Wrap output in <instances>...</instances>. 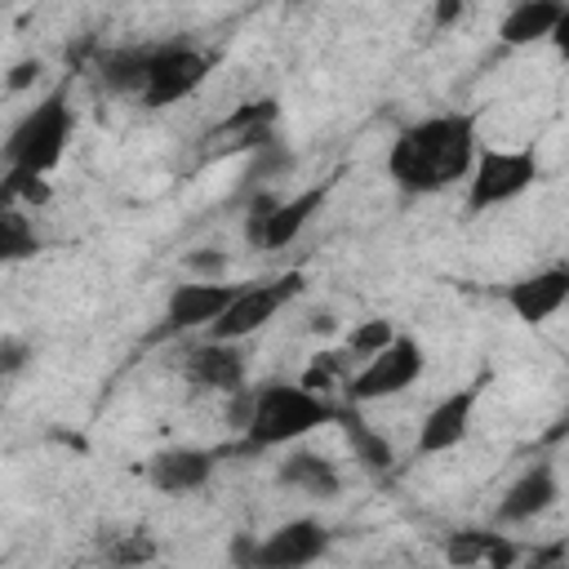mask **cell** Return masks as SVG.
Segmentation results:
<instances>
[{
	"label": "cell",
	"mask_w": 569,
	"mask_h": 569,
	"mask_svg": "<svg viewBox=\"0 0 569 569\" xmlns=\"http://www.w3.org/2000/svg\"><path fill=\"white\" fill-rule=\"evenodd\" d=\"M480 129L471 111H431L409 120L387 147V178L400 196H440L471 178Z\"/></svg>",
	"instance_id": "cell-1"
},
{
	"label": "cell",
	"mask_w": 569,
	"mask_h": 569,
	"mask_svg": "<svg viewBox=\"0 0 569 569\" xmlns=\"http://www.w3.org/2000/svg\"><path fill=\"white\" fill-rule=\"evenodd\" d=\"M338 409L342 400L316 396L302 382H262L253 387V413H249V427L240 431V449L244 453L289 449L311 431L338 422Z\"/></svg>",
	"instance_id": "cell-2"
},
{
	"label": "cell",
	"mask_w": 569,
	"mask_h": 569,
	"mask_svg": "<svg viewBox=\"0 0 569 569\" xmlns=\"http://www.w3.org/2000/svg\"><path fill=\"white\" fill-rule=\"evenodd\" d=\"M71 133H76V116H71V102H67V89H53L31 111H22V120L9 129V138H4V169L49 178L62 164Z\"/></svg>",
	"instance_id": "cell-3"
},
{
	"label": "cell",
	"mask_w": 569,
	"mask_h": 569,
	"mask_svg": "<svg viewBox=\"0 0 569 569\" xmlns=\"http://www.w3.org/2000/svg\"><path fill=\"white\" fill-rule=\"evenodd\" d=\"M333 547V529L316 516H293L284 525H276L271 533H231L227 542V560L231 569H311L316 560H325Z\"/></svg>",
	"instance_id": "cell-4"
},
{
	"label": "cell",
	"mask_w": 569,
	"mask_h": 569,
	"mask_svg": "<svg viewBox=\"0 0 569 569\" xmlns=\"http://www.w3.org/2000/svg\"><path fill=\"white\" fill-rule=\"evenodd\" d=\"M538 178H542V160L533 147H480L476 169L467 178V213L502 209L525 191H533Z\"/></svg>",
	"instance_id": "cell-5"
},
{
	"label": "cell",
	"mask_w": 569,
	"mask_h": 569,
	"mask_svg": "<svg viewBox=\"0 0 569 569\" xmlns=\"http://www.w3.org/2000/svg\"><path fill=\"white\" fill-rule=\"evenodd\" d=\"M427 373V351L413 333H396V342L387 351H378L373 360H365L347 387H342V405H378V400H391V396H405L418 378Z\"/></svg>",
	"instance_id": "cell-6"
},
{
	"label": "cell",
	"mask_w": 569,
	"mask_h": 569,
	"mask_svg": "<svg viewBox=\"0 0 569 569\" xmlns=\"http://www.w3.org/2000/svg\"><path fill=\"white\" fill-rule=\"evenodd\" d=\"M302 289H307V276H302V271H284V276H271V280L240 284L236 302L222 311L218 325L204 329V338H218V342H249V338L262 333Z\"/></svg>",
	"instance_id": "cell-7"
},
{
	"label": "cell",
	"mask_w": 569,
	"mask_h": 569,
	"mask_svg": "<svg viewBox=\"0 0 569 569\" xmlns=\"http://www.w3.org/2000/svg\"><path fill=\"white\" fill-rule=\"evenodd\" d=\"M213 71V53H204L191 40H156L151 53V71H147V89H142V107L147 111H164L187 102L191 93H200V84Z\"/></svg>",
	"instance_id": "cell-8"
},
{
	"label": "cell",
	"mask_w": 569,
	"mask_h": 569,
	"mask_svg": "<svg viewBox=\"0 0 569 569\" xmlns=\"http://www.w3.org/2000/svg\"><path fill=\"white\" fill-rule=\"evenodd\" d=\"M236 293H240V284H231V280H187V284H173L169 298H164V316H160L156 338L218 325L222 311L236 302Z\"/></svg>",
	"instance_id": "cell-9"
},
{
	"label": "cell",
	"mask_w": 569,
	"mask_h": 569,
	"mask_svg": "<svg viewBox=\"0 0 569 569\" xmlns=\"http://www.w3.org/2000/svg\"><path fill=\"white\" fill-rule=\"evenodd\" d=\"M476 405H480V382L453 387V391H445L436 405H427V413H422V422H418L413 453H418V458H436V453L458 449V445L471 436Z\"/></svg>",
	"instance_id": "cell-10"
},
{
	"label": "cell",
	"mask_w": 569,
	"mask_h": 569,
	"mask_svg": "<svg viewBox=\"0 0 569 569\" xmlns=\"http://www.w3.org/2000/svg\"><path fill=\"white\" fill-rule=\"evenodd\" d=\"M213 467H218V449H200V445H169V449L151 453L138 471H142V480H147L156 493L187 498V493H200V489L213 480Z\"/></svg>",
	"instance_id": "cell-11"
},
{
	"label": "cell",
	"mask_w": 569,
	"mask_h": 569,
	"mask_svg": "<svg viewBox=\"0 0 569 569\" xmlns=\"http://www.w3.org/2000/svg\"><path fill=\"white\" fill-rule=\"evenodd\" d=\"M182 378L200 391H218V396H236L244 391L249 378V356L244 342H218V338H200L196 347H187L182 356Z\"/></svg>",
	"instance_id": "cell-12"
},
{
	"label": "cell",
	"mask_w": 569,
	"mask_h": 569,
	"mask_svg": "<svg viewBox=\"0 0 569 569\" xmlns=\"http://www.w3.org/2000/svg\"><path fill=\"white\" fill-rule=\"evenodd\" d=\"M502 302L520 325H529V329L547 325L551 316H560L569 307V262H556V267H542V271L511 280L502 289Z\"/></svg>",
	"instance_id": "cell-13"
},
{
	"label": "cell",
	"mask_w": 569,
	"mask_h": 569,
	"mask_svg": "<svg viewBox=\"0 0 569 569\" xmlns=\"http://www.w3.org/2000/svg\"><path fill=\"white\" fill-rule=\"evenodd\" d=\"M560 502V471L551 462H529L498 498L493 507V525L511 529V525H533L538 516H547Z\"/></svg>",
	"instance_id": "cell-14"
},
{
	"label": "cell",
	"mask_w": 569,
	"mask_h": 569,
	"mask_svg": "<svg viewBox=\"0 0 569 569\" xmlns=\"http://www.w3.org/2000/svg\"><path fill=\"white\" fill-rule=\"evenodd\" d=\"M276 485L289 489V493H302V498H316V502H333L342 493V471L333 458H325L320 449H289L284 462L276 467Z\"/></svg>",
	"instance_id": "cell-15"
},
{
	"label": "cell",
	"mask_w": 569,
	"mask_h": 569,
	"mask_svg": "<svg viewBox=\"0 0 569 569\" xmlns=\"http://www.w3.org/2000/svg\"><path fill=\"white\" fill-rule=\"evenodd\" d=\"M440 551H445L449 569H507L520 556L516 542L507 533H498V525L493 529H453Z\"/></svg>",
	"instance_id": "cell-16"
},
{
	"label": "cell",
	"mask_w": 569,
	"mask_h": 569,
	"mask_svg": "<svg viewBox=\"0 0 569 569\" xmlns=\"http://www.w3.org/2000/svg\"><path fill=\"white\" fill-rule=\"evenodd\" d=\"M329 191H333V182H320V187H302L298 196L276 200V209L267 213V227H262V244L258 249H289L311 227V218L325 209Z\"/></svg>",
	"instance_id": "cell-17"
},
{
	"label": "cell",
	"mask_w": 569,
	"mask_h": 569,
	"mask_svg": "<svg viewBox=\"0 0 569 569\" xmlns=\"http://www.w3.org/2000/svg\"><path fill=\"white\" fill-rule=\"evenodd\" d=\"M565 13V0H516L502 22H498V40L507 49H529V44H547L556 22Z\"/></svg>",
	"instance_id": "cell-18"
},
{
	"label": "cell",
	"mask_w": 569,
	"mask_h": 569,
	"mask_svg": "<svg viewBox=\"0 0 569 569\" xmlns=\"http://www.w3.org/2000/svg\"><path fill=\"white\" fill-rule=\"evenodd\" d=\"M151 53L156 44H116L98 58V80L107 93L120 98H142L147 89V71H151Z\"/></svg>",
	"instance_id": "cell-19"
},
{
	"label": "cell",
	"mask_w": 569,
	"mask_h": 569,
	"mask_svg": "<svg viewBox=\"0 0 569 569\" xmlns=\"http://www.w3.org/2000/svg\"><path fill=\"white\" fill-rule=\"evenodd\" d=\"M276 120H280V102H276V98H249V102H240V107L218 124V133L236 138V147L262 151L267 142H276Z\"/></svg>",
	"instance_id": "cell-20"
},
{
	"label": "cell",
	"mask_w": 569,
	"mask_h": 569,
	"mask_svg": "<svg viewBox=\"0 0 569 569\" xmlns=\"http://www.w3.org/2000/svg\"><path fill=\"white\" fill-rule=\"evenodd\" d=\"M338 427H342V436H347V445H351V453H356V462H360L365 471H373V476L391 471V462H396L391 440H387L382 431H373L356 405H342V409H338Z\"/></svg>",
	"instance_id": "cell-21"
},
{
	"label": "cell",
	"mask_w": 569,
	"mask_h": 569,
	"mask_svg": "<svg viewBox=\"0 0 569 569\" xmlns=\"http://www.w3.org/2000/svg\"><path fill=\"white\" fill-rule=\"evenodd\" d=\"M156 533L151 529H107L102 533V560L111 569H142L156 560Z\"/></svg>",
	"instance_id": "cell-22"
},
{
	"label": "cell",
	"mask_w": 569,
	"mask_h": 569,
	"mask_svg": "<svg viewBox=\"0 0 569 569\" xmlns=\"http://www.w3.org/2000/svg\"><path fill=\"white\" fill-rule=\"evenodd\" d=\"M36 253H40V231H36L31 213L13 209V204H0V258L22 262V258H36Z\"/></svg>",
	"instance_id": "cell-23"
},
{
	"label": "cell",
	"mask_w": 569,
	"mask_h": 569,
	"mask_svg": "<svg viewBox=\"0 0 569 569\" xmlns=\"http://www.w3.org/2000/svg\"><path fill=\"white\" fill-rule=\"evenodd\" d=\"M396 325L391 320H382V316H369V320H356V329H347V338H342V351L356 360V365H365V360H373L378 351H387L391 342H396Z\"/></svg>",
	"instance_id": "cell-24"
},
{
	"label": "cell",
	"mask_w": 569,
	"mask_h": 569,
	"mask_svg": "<svg viewBox=\"0 0 569 569\" xmlns=\"http://www.w3.org/2000/svg\"><path fill=\"white\" fill-rule=\"evenodd\" d=\"M49 178H36V173H13L4 169V187H0V204H13V209H40L49 204Z\"/></svg>",
	"instance_id": "cell-25"
},
{
	"label": "cell",
	"mask_w": 569,
	"mask_h": 569,
	"mask_svg": "<svg viewBox=\"0 0 569 569\" xmlns=\"http://www.w3.org/2000/svg\"><path fill=\"white\" fill-rule=\"evenodd\" d=\"M227 253L222 249H196V253H187L182 258V267L196 276V280H227Z\"/></svg>",
	"instance_id": "cell-26"
},
{
	"label": "cell",
	"mask_w": 569,
	"mask_h": 569,
	"mask_svg": "<svg viewBox=\"0 0 569 569\" xmlns=\"http://www.w3.org/2000/svg\"><path fill=\"white\" fill-rule=\"evenodd\" d=\"M27 360H31V347H27L18 333H4V338H0V373H4V378H18Z\"/></svg>",
	"instance_id": "cell-27"
},
{
	"label": "cell",
	"mask_w": 569,
	"mask_h": 569,
	"mask_svg": "<svg viewBox=\"0 0 569 569\" xmlns=\"http://www.w3.org/2000/svg\"><path fill=\"white\" fill-rule=\"evenodd\" d=\"M276 200H280V196H271V191H262V196H258V200L249 204V218H244V240H249L253 249L262 244V227H267V213L276 209Z\"/></svg>",
	"instance_id": "cell-28"
},
{
	"label": "cell",
	"mask_w": 569,
	"mask_h": 569,
	"mask_svg": "<svg viewBox=\"0 0 569 569\" xmlns=\"http://www.w3.org/2000/svg\"><path fill=\"white\" fill-rule=\"evenodd\" d=\"M551 49H556V58L560 62H569V4H565V13H560V22H556V31H551V40H547Z\"/></svg>",
	"instance_id": "cell-29"
},
{
	"label": "cell",
	"mask_w": 569,
	"mask_h": 569,
	"mask_svg": "<svg viewBox=\"0 0 569 569\" xmlns=\"http://www.w3.org/2000/svg\"><path fill=\"white\" fill-rule=\"evenodd\" d=\"M36 76H40V62H36V58H27V62H18V67H13V76H9V93H18L22 84H31Z\"/></svg>",
	"instance_id": "cell-30"
},
{
	"label": "cell",
	"mask_w": 569,
	"mask_h": 569,
	"mask_svg": "<svg viewBox=\"0 0 569 569\" xmlns=\"http://www.w3.org/2000/svg\"><path fill=\"white\" fill-rule=\"evenodd\" d=\"M436 27H449V22H458L462 18V0H445V4H436Z\"/></svg>",
	"instance_id": "cell-31"
},
{
	"label": "cell",
	"mask_w": 569,
	"mask_h": 569,
	"mask_svg": "<svg viewBox=\"0 0 569 569\" xmlns=\"http://www.w3.org/2000/svg\"><path fill=\"white\" fill-rule=\"evenodd\" d=\"M565 373H569V365H565ZM542 440H547V445H556V440H569V409H565V413L556 418V427H551V431H547Z\"/></svg>",
	"instance_id": "cell-32"
},
{
	"label": "cell",
	"mask_w": 569,
	"mask_h": 569,
	"mask_svg": "<svg viewBox=\"0 0 569 569\" xmlns=\"http://www.w3.org/2000/svg\"><path fill=\"white\" fill-rule=\"evenodd\" d=\"M329 329H333V316L329 311H316L311 316V333H329Z\"/></svg>",
	"instance_id": "cell-33"
},
{
	"label": "cell",
	"mask_w": 569,
	"mask_h": 569,
	"mask_svg": "<svg viewBox=\"0 0 569 569\" xmlns=\"http://www.w3.org/2000/svg\"><path fill=\"white\" fill-rule=\"evenodd\" d=\"M547 569H569V565H547Z\"/></svg>",
	"instance_id": "cell-34"
},
{
	"label": "cell",
	"mask_w": 569,
	"mask_h": 569,
	"mask_svg": "<svg viewBox=\"0 0 569 569\" xmlns=\"http://www.w3.org/2000/svg\"><path fill=\"white\" fill-rule=\"evenodd\" d=\"M507 569H516V565H507Z\"/></svg>",
	"instance_id": "cell-35"
}]
</instances>
